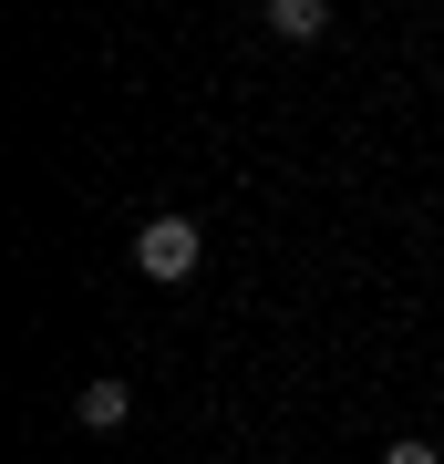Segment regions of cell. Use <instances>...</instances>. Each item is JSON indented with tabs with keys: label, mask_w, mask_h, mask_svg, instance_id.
I'll use <instances>...</instances> for the list:
<instances>
[{
	"label": "cell",
	"mask_w": 444,
	"mask_h": 464,
	"mask_svg": "<svg viewBox=\"0 0 444 464\" xmlns=\"http://www.w3.org/2000/svg\"><path fill=\"white\" fill-rule=\"evenodd\" d=\"M382 464H444V454L424 444V433H393V444H382Z\"/></svg>",
	"instance_id": "277c9868"
},
{
	"label": "cell",
	"mask_w": 444,
	"mask_h": 464,
	"mask_svg": "<svg viewBox=\"0 0 444 464\" xmlns=\"http://www.w3.org/2000/svg\"><path fill=\"white\" fill-rule=\"evenodd\" d=\"M269 32L280 42H321L331 32V0H269Z\"/></svg>",
	"instance_id": "3957f363"
},
{
	"label": "cell",
	"mask_w": 444,
	"mask_h": 464,
	"mask_svg": "<svg viewBox=\"0 0 444 464\" xmlns=\"http://www.w3.org/2000/svg\"><path fill=\"white\" fill-rule=\"evenodd\" d=\"M197 258H207V237H197V217H145V227H134V268H145L155 289H176V279H197Z\"/></svg>",
	"instance_id": "6da1fadb"
},
{
	"label": "cell",
	"mask_w": 444,
	"mask_h": 464,
	"mask_svg": "<svg viewBox=\"0 0 444 464\" xmlns=\"http://www.w3.org/2000/svg\"><path fill=\"white\" fill-rule=\"evenodd\" d=\"M73 423H83V433H124V423H134V392H124L114 372H104V382H83V402H73Z\"/></svg>",
	"instance_id": "7a4b0ae2"
}]
</instances>
